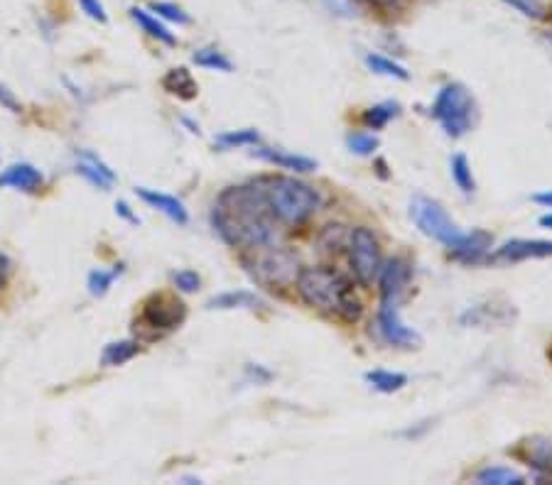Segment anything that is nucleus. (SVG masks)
Returning <instances> with one entry per match:
<instances>
[{
  "mask_svg": "<svg viewBox=\"0 0 552 485\" xmlns=\"http://www.w3.org/2000/svg\"><path fill=\"white\" fill-rule=\"evenodd\" d=\"M212 226L224 242L241 251L277 242V221L253 181L221 191L212 206Z\"/></svg>",
  "mask_w": 552,
  "mask_h": 485,
  "instance_id": "nucleus-1",
  "label": "nucleus"
},
{
  "mask_svg": "<svg viewBox=\"0 0 552 485\" xmlns=\"http://www.w3.org/2000/svg\"><path fill=\"white\" fill-rule=\"evenodd\" d=\"M295 287L302 302L315 312L337 316L347 324L361 319L363 304L356 297L354 284L334 267H305Z\"/></svg>",
  "mask_w": 552,
  "mask_h": 485,
  "instance_id": "nucleus-2",
  "label": "nucleus"
},
{
  "mask_svg": "<svg viewBox=\"0 0 552 485\" xmlns=\"http://www.w3.org/2000/svg\"><path fill=\"white\" fill-rule=\"evenodd\" d=\"M255 189L261 191L263 201L273 213V219L283 226H302L317 213L322 206V196L317 189H312L305 181L295 177H261L253 180Z\"/></svg>",
  "mask_w": 552,
  "mask_h": 485,
  "instance_id": "nucleus-3",
  "label": "nucleus"
},
{
  "mask_svg": "<svg viewBox=\"0 0 552 485\" xmlns=\"http://www.w3.org/2000/svg\"><path fill=\"white\" fill-rule=\"evenodd\" d=\"M244 267L245 273L253 277V282L266 287V290L295 287V282L302 273L300 258L287 248H280L277 242L248 251V255L244 258Z\"/></svg>",
  "mask_w": 552,
  "mask_h": 485,
  "instance_id": "nucleus-4",
  "label": "nucleus"
},
{
  "mask_svg": "<svg viewBox=\"0 0 552 485\" xmlns=\"http://www.w3.org/2000/svg\"><path fill=\"white\" fill-rule=\"evenodd\" d=\"M432 118L450 138H464L476 120V101L462 84H447L432 103Z\"/></svg>",
  "mask_w": 552,
  "mask_h": 485,
  "instance_id": "nucleus-5",
  "label": "nucleus"
},
{
  "mask_svg": "<svg viewBox=\"0 0 552 485\" xmlns=\"http://www.w3.org/2000/svg\"><path fill=\"white\" fill-rule=\"evenodd\" d=\"M184 319H187V304L174 294L158 292V294H151L142 302L138 324L142 329L151 331L152 336H162V334L180 329Z\"/></svg>",
  "mask_w": 552,
  "mask_h": 485,
  "instance_id": "nucleus-6",
  "label": "nucleus"
},
{
  "mask_svg": "<svg viewBox=\"0 0 552 485\" xmlns=\"http://www.w3.org/2000/svg\"><path fill=\"white\" fill-rule=\"evenodd\" d=\"M349 265L351 273L363 287L373 284L379 277L383 258H380V242L379 238L369 231V228H351V238H349Z\"/></svg>",
  "mask_w": 552,
  "mask_h": 485,
  "instance_id": "nucleus-7",
  "label": "nucleus"
},
{
  "mask_svg": "<svg viewBox=\"0 0 552 485\" xmlns=\"http://www.w3.org/2000/svg\"><path fill=\"white\" fill-rule=\"evenodd\" d=\"M411 219L415 221L420 233H425L427 238H432V241L442 242V245H447V248L462 235L457 223L450 219V213L442 209V204H437L432 199H427V196H415V199H412Z\"/></svg>",
  "mask_w": 552,
  "mask_h": 485,
  "instance_id": "nucleus-8",
  "label": "nucleus"
},
{
  "mask_svg": "<svg viewBox=\"0 0 552 485\" xmlns=\"http://www.w3.org/2000/svg\"><path fill=\"white\" fill-rule=\"evenodd\" d=\"M379 331L383 341L393 346H418L422 338L415 329H411L401 319V304L398 302H380L379 306Z\"/></svg>",
  "mask_w": 552,
  "mask_h": 485,
  "instance_id": "nucleus-9",
  "label": "nucleus"
},
{
  "mask_svg": "<svg viewBox=\"0 0 552 485\" xmlns=\"http://www.w3.org/2000/svg\"><path fill=\"white\" fill-rule=\"evenodd\" d=\"M408 282H411V265L402 258L388 260L379 273L380 302H398L401 304L402 294L408 290Z\"/></svg>",
  "mask_w": 552,
  "mask_h": 485,
  "instance_id": "nucleus-10",
  "label": "nucleus"
},
{
  "mask_svg": "<svg viewBox=\"0 0 552 485\" xmlns=\"http://www.w3.org/2000/svg\"><path fill=\"white\" fill-rule=\"evenodd\" d=\"M552 258V241H528V238H513L504 242L491 260L496 263H521V260Z\"/></svg>",
  "mask_w": 552,
  "mask_h": 485,
  "instance_id": "nucleus-11",
  "label": "nucleus"
},
{
  "mask_svg": "<svg viewBox=\"0 0 552 485\" xmlns=\"http://www.w3.org/2000/svg\"><path fill=\"white\" fill-rule=\"evenodd\" d=\"M494 238L486 231H472V233H462L457 241L450 245V255L459 263H482L489 255Z\"/></svg>",
  "mask_w": 552,
  "mask_h": 485,
  "instance_id": "nucleus-12",
  "label": "nucleus"
},
{
  "mask_svg": "<svg viewBox=\"0 0 552 485\" xmlns=\"http://www.w3.org/2000/svg\"><path fill=\"white\" fill-rule=\"evenodd\" d=\"M74 172L79 174V177H84L89 184L103 189V191L116 184V172L103 162L101 157H96L91 150H79V152H77Z\"/></svg>",
  "mask_w": 552,
  "mask_h": 485,
  "instance_id": "nucleus-13",
  "label": "nucleus"
},
{
  "mask_svg": "<svg viewBox=\"0 0 552 485\" xmlns=\"http://www.w3.org/2000/svg\"><path fill=\"white\" fill-rule=\"evenodd\" d=\"M135 194L141 196L142 201L152 209H158L160 213H165L167 219L180 223V226H187L190 223V213H187V206L182 204L180 199L172 194H165V191H158V189H148V187H138Z\"/></svg>",
  "mask_w": 552,
  "mask_h": 485,
  "instance_id": "nucleus-14",
  "label": "nucleus"
},
{
  "mask_svg": "<svg viewBox=\"0 0 552 485\" xmlns=\"http://www.w3.org/2000/svg\"><path fill=\"white\" fill-rule=\"evenodd\" d=\"M45 184V177L35 165L30 162H17V165L5 167L0 172V189H16V191H37Z\"/></svg>",
  "mask_w": 552,
  "mask_h": 485,
  "instance_id": "nucleus-15",
  "label": "nucleus"
},
{
  "mask_svg": "<svg viewBox=\"0 0 552 485\" xmlns=\"http://www.w3.org/2000/svg\"><path fill=\"white\" fill-rule=\"evenodd\" d=\"M516 456H521L530 469L540 470L545 476H552V437H530L521 441L516 449Z\"/></svg>",
  "mask_w": 552,
  "mask_h": 485,
  "instance_id": "nucleus-16",
  "label": "nucleus"
},
{
  "mask_svg": "<svg viewBox=\"0 0 552 485\" xmlns=\"http://www.w3.org/2000/svg\"><path fill=\"white\" fill-rule=\"evenodd\" d=\"M253 155L261 157L270 165L280 167V170H290V172H315L317 162L315 160H309V157L302 155H292V152H285V150H273V148H258L253 150Z\"/></svg>",
  "mask_w": 552,
  "mask_h": 485,
  "instance_id": "nucleus-17",
  "label": "nucleus"
},
{
  "mask_svg": "<svg viewBox=\"0 0 552 485\" xmlns=\"http://www.w3.org/2000/svg\"><path fill=\"white\" fill-rule=\"evenodd\" d=\"M162 88H165L167 94L180 96L184 101H192L194 96L199 94V87L194 77H192L190 69H184V67H177V69H170L162 77Z\"/></svg>",
  "mask_w": 552,
  "mask_h": 485,
  "instance_id": "nucleus-18",
  "label": "nucleus"
},
{
  "mask_svg": "<svg viewBox=\"0 0 552 485\" xmlns=\"http://www.w3.org/2000/svg\"><path fill=\"white\" fill-rule=\"evenodd\" d=\"M209 309H261L266 306L255 292L248 290H238V292H224L219 297L209 299Z\"/></svg>",
  "mask_w": 552,
  "mask_h": 485,
  "instance_id": "nucleus-19",
  "label": "nucleus"
},
{
  "mask_svg": "<svg viewBox=\"0 0 552 485\" xmlns=\"http://www.w3.org/2000/svg\"><path fill=\"white\" fill-rule=\"evenodd\" d=\"M130 17H133V23L138 25L142 32H148L152 39H158V42H162V45H174V42H177V37H174L172 32L167 30L165 25L160 23L155 15H151L148 10L130 8Z\"/></svg>",
  "mask_w": 552,
  "mask_h": 485,
  "instance_id": "nucleus-20",
  "label": "nucleus"
},
{
  "mask_svg": "<svg viewBox=\"0 0 552 485\" xmlns=\"http://www.w3.org/2000/svg\"><path fill=\"white\" fill-rule=\"evenodd\" d=\"M141 351V344L133 341V338H126V341H113L103 348L101 353V366L106 368H116V366H123L128 360H133Z\"/></svg>",
  "mask_w": 552,
  "mask_h": 485,
  "instance_id": "nucleus-21",
  "label": "nucleus"
},
{
  "mask_svg": "<svg viewBox=\"0 0 552 485\" xmlns=\"http://www.w3.org/2000/svg\"><path fill=\"white\" fill-rule=\"evenodd\" d=\"M366 383L371 385L373 390L391 395V392L402 390L408 385V376L405 373H393V370H371V373H366Z\"/></svg>",
  "mask_w": 552,
  "mask_h": 485,
  "instance_id": "nucleus-22",
  "label": "nucleus"
},
{
  "mask_svg": "<svg viewBox=\"0 0 552 485\" xmlns=\"http://www.w3.org/2000/svg\"><path fill=\"white\" fill-rule=\"evenodd\" d=\"M366 67L373 71V74H380V77L388 78H398V81H408L411 74L408 69L402 67V64L393 62V59H388L383 55H366Z\"/></svg>",
  "mask_w": 552,
  "mask_h": 485,
  "instance_id": "nucleus-23",
  "label": "nucleus"
},
{
  "mask_svg": "<svg viewBox=\"0 0 552 485\" xmlns=\"http://www.w3.org/2000/svg\"><path fill=\"white\" fill-rule=\"evenodd\" d=\"M120 273H123V267L120 265H116L113 270H101V267H99V270H91L87 280L89 294H91V297H103V294L113 287V282L119 280Z\"/></svg>",
  "mask_w": 552,
  "mask_h": 485,
  "instance_id": "nucleus-24",
  "label": "nucleus"
},
{
  "mask_svg": "<svg viewBox=\"0 0 552 485\" xmlns=\"http://www.w3.org/2000/svg\"><path fill=\"white\" fill-rule=\"evenodd\" d=\"M192 62L202 67V69H212V71H231L234 64L224 52H219L216 47H202L192 55Z\"/></svg>",
  "mask_w": 552,
  "mask_h": 485,
  "instance_id": "nucleus-25",
  "label": "nucleus"
},
{
  "mask_svg": "<svg viewBox=\"0 0 552 485\" xmlns=\"http://www.w3.org/2000/svg\"><path fill=\"white\" fill-rule=\"evenodd\" d=\"M261 142V135L253 128H244V130H229V133H221L216 138V145L224 150L234 148H255Z\"/></svg>",
  "mask_w": 552,
  "mask_h": 485,
  "instance_id": "nucleus-26",
  "label": "nucleus"
},
{
  "mask_svg": "<svg viewBox=\"0 0 552 485\" xmlns=\"http://www.w3.org/2000/svg\"><path fill=\"white\" fill-rule=\"evenodd\" d=\"M395 116H398V103H379V106H373V108H369L363 113V126L369 128V130H380V128H386Z\"/></svg>",
  "mask_w": 552,
  "mask_h": 485,
  "instance_id": "nucleus-27",
  "label": "nucleus"
},
{
  "mask_svg": "<svg viewBox=\"0 0 552 485\" xmlns=\"http://www.w3.org/2000/svg\"><path fill=\"white\" fill-rule=\"evenodd\" d=\"M349 238H351V231L347 226H341V223H331L322 231L319 235V245H322V251L327 253H339L344 248H349Z\"/></svg>",
  "mask_w": 552,
  "mask_h": 485,
  "instance_id": "nucleus-28",
  "label": "nucleus"
},
{
  "mask_svg": "<svg viewBox=\"0 0 552 485\" xmlns=\"http://www.w3.org/2000/svg\"><path fill=\"white\" fill-rule=\"evenodd\" d=\"M452 170V180L462 189V194H474V189H476V181H474L472 174V165H469V160L464 155H454L450 162Z\"/></svg>",
  "mask_w": 552,
  "mask_h": 485,
  "instance_id": "nucleus-29",
  "label": "nucleus"
},
{
  "mask_svg": "<svg viewBox=\"0 0 552 485\" xmlns=\"http://www.w3.org/2000/svg\"><path fill=\"white\" fill-rule=\"evenodd\" d=\"M476 483L482 485H518L526 483V478L516 470L505 469V466H491V469H484L479 476H476Z\"/></svg>",
  "mask_w": 552,
  "mask_h": 485,
  "instance_id": "nucleus-30",
  "label": "nucleus"
},
{
  "mask_svg": "<svg viewBox=\"0 0 552 485\" xmlns=\"http://www.w3.org/2000/svg\"><path fill=\"white\" fill-rule=\"evenodd\" d=\"M347 145L356 155H373L379 150V138L371 133H354L347 138Z\"/></svg>",
  "mask_w": 552,
  "mask_h": 485,
  "instance_id": "nucleus-31",
  "label": "nucleus"
},
{
  "mask_svg": "<svg viewBox=\"0 0 552 485\" xmlns=\"http://www.w3.org/2000/svg\"><path fill=\"white\" fill-rule=\"evenodd\" d=\"M151 10L152 13H158V17H165V20H170V23L190 25V15H187L180 5H174V3H165V0H160V3H152Z\"/></svg>",
  "mask_w": 552,
  "mask_h": 485,
  "instance_id": "nucleus-32",
  "label": "nucleus"
},
{
  "mask_svg": "<svg viewBox=\"0 0 552 485\" xmlns=\"http://www.w3.org/2000/svg\"><path fill=\"white\" fill-rule=\"evenodd\" d=\"M172 284L184 294H192L202 287V277L194 270H180V273L172 274Z\"/></svg>",
  "mask_w": 552,
  "mask_h": 485,
  "instance_id": "nucleus-33",
  "label": "nucleus"
},
{
  "mask_svg": "<svg viewBox=\"0 0 552 485\" xmlns=\"http://www.w3.org/2000/svg\"><path fill=\"white\" fill-rule=\"evenodd\" d=\"M501 3L511 5V8H516L526 17H536V20L545 17V5L540 0H501Z\"/></svg>",
  "mask_w": 552,
  "mask_h": 485,
  "instance_id": "nucleus-34",
  "label": "nucleus"
},
{
  "mask_svg": "<svg viewBox=\"0 0 552 485\" xmlns=\"http://www.w3.org/2000/svg\"><path fill=\"white\" fill-rule=\"evenodd\" d=\"M331 15L339 17H356L359 8H356V0H322Z\"/></svg>",
  "mask_w": 552,
  "mask_h": 485,
  "instance_id": "nucleus-35",
  "label": "nucleus"
},
{
  "mask_svg": "<svg viewBox=\"0 0 552 485\" xmlns=\"http://www.w3.org/2000/svg\"><path fill=\"white\" fill-rule=\"evenodd\" d=\"M81 13H87V17L96 20V23H109V13L103 8L101 0H79Z\"/></svg>",
  "mask_w": 552,
  "mask_h": 485,
  "instance_id": "nucleus-36",
  "label": "nucleus"
},
{
  "mask_svg": "<svg viewBox=\"0 0 552 485\" xmlns=\"http://www.w3.org/2000/svg\"><path fill=\"white\" fill-rule=\"evenodd\" d=\"M0 106L8 108L10 113H20V101H17L16 94L5 87H0Z\"/></svg>",
  "mask_w": 552,
  "mask_h": 485,
  "instance_id": "nucleus-37",
  "label": "nucleus"
},
{
  "mask_svg": "<svg viewBox=\"0 0 552 485\" xmlns=\"http://www.w3.org/2000/svg\"><path fill=\"white\" fill-rule=\"evenodd\" d=\"M369 3L380 10H401V8H405L411 0H369Z\"/></svg>",
  "mask_w": 552,
  "mask_h": 485,
  "instance_id": "nucleus-38",
  "label": "nucleus"
},
{
  "mask_svg": "<svg viewBox=\"0 0 552 485\" xmlns=\"http://www.w3.org/2000/svg\"><path fill=\"white\" fill-rule=\"evenodd\" d=\"M116 213H119L123 221H128V223H133V226H138V223H141V219H138V216L130 212V206H128L126 201H119V204H116Z\"/></svg>",
  "mask_w": 552,
  "mask_h": 485,
  "instance_id": "nucleus-39",
  "label": "nucleus"
},
{
  "mask_svg": "<svg viewBox=\"0 0 552 485\" xmlns=\"http://www.w3.org/2000/svg\"><path fill=\"white\" fill-rule=\"evenodd\" d=\"M8 274H10V260L5 253H0V287L8 282Z\"/></svg>",
  "mask_w": 552,
  "mask_h": 485,
  "instance_id": "nucleus-40",
  "label": "nucleus"
},
{
  "mask_svg": "<svg viewBox=\"0 0 552 485\" xmlns=\"http://www.w3.org/2000/svg\"><path fill=\"white\" fill-rule=\"evenodd\" d=\"M533 201L540 206H550L552 209V191H540V194H533Z\"/></svg>",
  "mask_w": 552,
  "mask_h": 485,
  "instance_id": "nucleus-41",
  "label": "nucleus"
},
{
  "mask_svg": "<svg viewBox=\"0 0 552 485\" xmlns=\"http://www.w3.org/2000/svg\"><path fill=\"white\" fill-rule=\"evenodd\" d=\"M540 226L552 228V213H545V216H540Z\"/></svg>",
  "mask_w": 552,
  "mask_h": 485,
  "instance_id": "nucleus-42",
  "label": "nucleus"
},
{
  "mask_svg": "<svg viewBox=\"0 0 552 485\" xmlns=\"http://www.w3.org/2000/svg\"><path fill=\"white\" fill-rule=\"evenodd\" d=\"M547 360H550V366H552V341H550V346H547Z\"/></svg>",
  "mask_w": 552,
  "mask_h": 485,
  "instance_id": "nucleus-43",
  "label": "nucleus"
},
{
  "mask_svg": "<svg viewBox=\"0 0 552 485\" xmlns=\"http://www.w3.org/2000/svg\"><path fill=\"white\" fill-rule=\"evenodd\" d=\"M545 39H547V42H550V45H552V30L547 32V35H545Z\"/></svg>",
  "mask_w": 552,
  "mask_h": 485,
  "instance_id": "nucleus-44",
  "label": "nucleus"
}]
</instances>
